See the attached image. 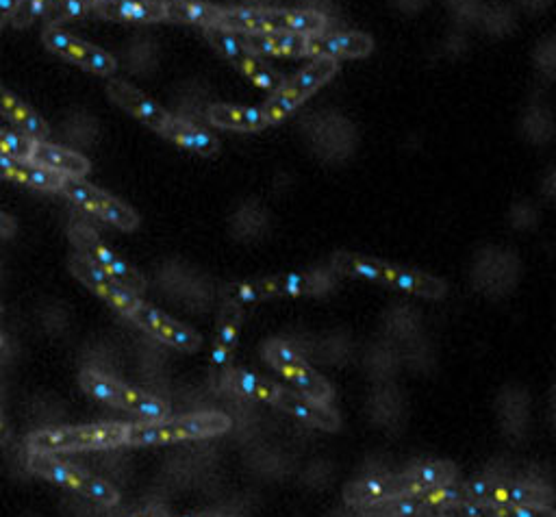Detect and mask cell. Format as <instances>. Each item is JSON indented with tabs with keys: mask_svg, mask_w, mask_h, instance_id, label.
<instances>
[{
	"mask_svg": "<svg viewBox=\"0 0 556 517\" xmlns=\"http://www.w3.org/2000/svg\"><path fill=\"white\" fill-rule=\"evenodd\" d=\"M107 94L116 100V103L126 109L129 113H133L135 118H139L142 122H146L148 126H153L159 133L163 131V126L168 124L170 116L161 107H157V103H153L148 96H144L139 90H135L133 85L124 83V81H111L107 85Z\"/></svg>",
	"mask_w": 556,
	"mask_h": 517,
	"instance_id": "19",
	"label": "cell"
},
{
	"mask_svg": "<svg viewBox=\"0 0 556 517\" xmlns=\"http://www.w3.org/2000/svg\"><path fill=\"white\" fill-rule=\"evenodd\" d=\"M29 161L35 163V166H42L46 170H53L61 176H66V179H83L92 168L90 161H87L83 155L46 142H35Z\"/></svg>",
	"mask_w": 556,
	"mask_h": 517,
	"instance_id": "20",
	"label": "cell"
},
{
	"mask_svg": "<svg viewBox=\"0 0 556 517\" xmlns=\"http://www.w3.org/2000/svg\"><path fill=\"white\" fill-rule=\"evenodd\" d=\"M0 179L29 185L35 189H46V192H61V185L66 176L53 170L35 166L31 161H20L14 157L0 155Z\"/></svg>",
	"mask_w": 556,
	"mask_h": 517,
	"instance_id": "21",
	"label": "cell"
},
{
	"mask_svg": "<svg viewBox=\"0 0 556 517\" xmlns=\"http://www.w3.org/2000/svg\"><path fill=\"white\" fill-rule=\"evenodd\" d=\"M29 468L35 474L46 478V481L68 487L72 491H79V494L105 504V507H111V504H116L120 498L118 489L103 481V478H98L90 472H83L77 468V465L63 463L55 455H46V452H31Z\"/></svg>",
	"mask_w": 556,
	"mask_h": 517,
	"instance_id": "6",
	"label": "cell"
},
{
	"mask_svg": "<svg viewBox=\"0 0 556 517\" xmlns=\"http://www.w3.org/2000/svg\"><path fill=\"white\" fill-rule=\"evenodd\" d=\"M374 48L372 37L363 33H318L307 35V53L315 57L337 59V57H365Z\"/></svg>",
	"mask_w": 556,
	"mask_h": 517,
	"instance_id": "17",
	"label": "cell"
},
{
	"mask_svg": "<svg viewBox=\"0 0 556 517\" xmlns=\"http://www.w3.org/2000/svg\"><path fill=\"white\" fill-rule=\"evenodd\" d=\"M226 385H229L239 396L255 398L261 402H272V405L278 396V389H281L276 383L268 381V378H261L246 370H231L226 374Z\"/></svg>",
	"mask_w": 556,
	"mask_h": 517,
	"instance_id": "28",
	"label": "cell"
},
{
	"mask_svg": "<svg viewBox=\"0 0 556 517\" xmlns=\"http://www.w3.org/2000/svg\"><path fill=\"white\" fill-rule=\"evenodd\" d=\"M239 324H242V309H239L237 305H229L222 313L216 346H213V355H211L213 365H218V368L229 363V359L233 355Z\"/></svg>",
	"mask_w": 556,
	"mask_h": 517,
	"instance_id": "29",
	"label": "cell"
},
{
	"mask_svg": "<svg viewBox=\"0 0 556 517\" xmlns=\"http://www.w3.org/2000/svg\"><path fill=\"white\" fill-rule=\"evenodd\" d=\"M263 357L274 370L281 372L302 396L320 402V405H328V402H331L333 387L328 385L324 378L315 372L287 342H278V339H274V342L265 344Z\"/></svg>",
	"mask_w": 556,
	"mask_h": 517,
	"instance_id": "7",
	"label": "cell"
},
{
	"mask_svg": "<svg viewBox=\"0 0 556 517\" xmlns=\"http://www.w3.org/2000/svg\"><path fill=\"white\" fill-rule=\"evenodd\" d=\"M61 192L66 194L72 203H77V205L85 207L87 211L96 213L98 218L107 220L109 224L118 226V229H122V231L137 229V224H139L137 213L113 196L100 192V189H96L94 185H87L81 179H63Z\"/></svg>",
	"mask_w": 556,
	"mask_h": 517,
	"instance_id": "10",
	"label": "cell"
},
{
	"mask_svg": "<svg viewBox=\"0 0 556 517\" xmlns=\"http://www.w3.org/2000/svg\"><path fill=\"white\" fill-rule=\"evenodd\" d=\"M87 3H90L92 7H96L98 3H105V0H87Z\"/></svg>",
	"mask_w": 556,
	"mask_h": 517,
	"instance_id": "45",
	"label": "cell"
},
{
	"mask_svg": "<svg viewBox=\"0 0 556 517\" xmlns=\"http://www.w3.org/2000/svg\"><path fill=\"white\" fill-rule=\"evenodd\" d=\"M420 517H437V515H433V513H422Z\"/></svg>",
	"mask_w": 556,
	"mask_h": 517,
	"instance_id": "47",
	"label": "cell"
},
{
	"mask_svg": "<svg viewBox=\"0 0 556 517\" xmlns=\"http://www.w3.org/2000/svg\"><path fill=\"white\" fill-rule=\"evenodd\" d=\"M220 27L237 33H296L318 35L324 31V16L313 11H259L233 9L222 11Z\"/></svg>",
	"mask_w": 556,
	"mask_h": 517,
	"instance_id": "4",
	"label": "cell"
},
{
	"mask_svg": "<svg viewBox=\"0 0 556 517\" xmlns=\"http://www.w3.org/2000/svg\"><path fill=\"white\" fill-rule=\"evenodd\" d=\"M94 11L100 18L124 22H155L166 18V5L157 0H105Z\"/></svg>",
	"mask_w": 556,
	"mask_h": 517,
	"instance_id": "22",
	"label": "cell"
},
{
	"mask_svg": "<svg viewBox=\"0 0 556 517\" xmlns=\"http://www.w3.org/2000/svg\"><path fill=\"white\" fill-rule=\"evenodd\" d=\"M231 418L220 411L181 415V418H163L157 422L129 424L126 433V446H166L179 444L187 439L220 437L231 431Z\"/></svg>",
	"mask_w": 556,
	"mask_h": 517,
	"instance_id": "1",
	"label": "cell"
},
{
	"mask_svg": "<svg viewBox=\"0 0 556 517\" xmlns=\"http://www.w3.org/2000/svg\"><path fill=\"white\" fill-rule=\"evenodd\" d=\"M42 40L50 50H55L57 55L72 59L74 63H79V66L92 70L96 74H111L116 70V59L111 55L103 53V50L96 46L74 40V37L63 33L57 27H46Z\"/></svg>",
	"mask_w": 556,
	"mask_h": 517,
	"instance_id": "13",
	"label": "cell"
},
{
	"mask_svg": "<svg viewBox=\"0 0 556 517\" xmlns=\"http://www.w3.org/2000/svg\"><path fill=\"white\" fill-rule=\"evenodd\" d=\"M129 424L103 422L85 426H59L48 431L33 433L27 441L29 452H46V455H68V452L111 450L124 444Z\"/></svg>",
	"mask_w": 556,
	"mask_h": 517,
	"instance_id": "2",
	"label": "cell"
},
{
	"mask_svg": "<svg viewBox=\"0 0 556 517\" xmlns=\"http://www.w3.org/2000/svg\"><path fill=\"white\" fill-rule=\"evenodd\" d=\"M70 237L81 250V255L85 259H90L96 268L109 274L111 279H116L120 285H124L135 296L144 294V289H146L144 276L139 274L133 266H129V263H126L120 255H116L111 248H107L103 242H100V237L90 229V226L74 224L70 229Z\"/></svg>",
	"mask_w": 556,
	"mask_h": 517,
	"instance_id": "8",
	"label": "cell"
},
{
	"mask_svg": "<svg viewBox=\"0 0 556 517\" xmlns=\"http://www.w3.org/2000/svg\"><path fill=\"white\" fill-rule=\"evenodd\" d=\"M211 122L224 126V129H235V131H259L263 129L268 120L261 109H239L229 105H216L209 111Z\"/></svg>",
	"mask_w": 556,
	"mask_h": 517,
	"instance_id": "27",
	"label": "cell"
},
{
	"mask_svg": "<svg viewBox=\"0 0 556 517\" xmlns=\"http://www.w3.org/2000/svg\"><path fill=\"white\" fill-rule=\"evenodd\" d=\"M33 146H35V140H31L29 135L0 131V155L3 157L29 161L31 153H33Z\"/></svg>",
	"mask_w": 556,
	"mask_h": 517,
	"instance_id": "37",
	"label": "cell"
},
{
	"mask_svg": "<svg viewBox=\"0 0 556 517\" xmlns=\"http://www.w3.org/2000/svg\"><path fill=\"white\" fill-rule=\"evenodd\" d=\"M467 496L474 502H502V504H550L552 494L535 485L500 483V481H472L465 485Z\"/></svg>",
	"mask_w": 556,
	"mask_h": 517,
	"instance_id": "14",
	"label": "cell"
},
{
	"mask_svg": "<svg viewBox=\"0 0 556 517\" xmlns=\"http://www.w3.org/2000/svg\"><path fill=\"white\" fill-rule=\"evenodd\" d=\"M437 517H556L550 504H502V502H454L433 511Z\"/></svg>",
	"mask_w": 556,
	"mask_h": 517,
	"instance_id": "15",
	"label": "cell"
},
{
	"mask_svg": "<svg viewBox=\"0 0 556 517\" xmlns=\"http://www.w3.org/2000/svg\"><path fill=\"white\" fill-rule=\"evenodd\" d=\"M79 381L85 392L92 398H96L98 402H105L109 407L135 413L148 422H157L170 415V407L161 398L137 392V389L113 381V378L100 374L96 370H83Z\"/></svg>",
	"mask_w": 556,
	"mask_h": 517,
	"instance_id": "5",
	"label": "cell"
},
{
	"mask_svg": "<svg viewBox=\"0 0 556 517\" xmlns=\"http://www.w3.org/2000/svg\"><path fill=\"white\" fill-rule=\"evenodd\" d=\"M161 133L166 135L168 140L179 142V144H183L187 148H192V150H196V153H200V155H213L218 150L216 137H211L205 131H200V129H196V126L185 124L181 120L170 118L168 124L163 126Z\"/></svg>",
	"mask_w": 556,
	"mask_h": 517,
	"instance_id": "30",
	"label": "cell"
},
{
	"mask_svg": "<svg viewBox=\"0 0 556 517\" xmlns=\"http://www.w3.org/2000/svg\"><path fill=\"white\" fill-rule=\"evenodd\" d=\"M166 5V18L187 24H200V27H213L220 22L222 9L205 3H192V0H172Z\"/></svg>",
	"mask_w": 556,
	"mask_h": 517,
	"instance_id": "31",
	"label": "cell"
},
{
	"mask_svg": "<svg viewBox=\"0 0 556 517\" xmlns=\"http://www.w3.org/2000/svg\"><path fill=\"white\" fill-rule=\"evenodd\" d=\"M131 318L139 326H142V329H146L150 335H155L157 339H161V342L168 344V346H174V348L185 350V352H194L202 344V339L196 331L187 329V326L170 320L168 315H163L155 307L144 305L142 300H139V305L133 309Z\"/></svg>",
	"mask_w": 556,
	"mask_h": 517,
	"instance_id": "12",
	"label": "cell"
},
{
	"mask_svg": "<svg viewBox=\"0 0 556 517\" xmlns=\"http://www.w3.org/2000/svg\"><path fill=\"white\" fill-rule=\"evenodd\" d=\"M396 476H398L400 498H402V496H420L428 489L454 483L457 470H454V465L448 461H428Z\"/></svg>",
	"mask_w": 556,
	"mask_h": 517,
	"instance_id": "18",
	"label": "cell"
},
{
	"mask_svg": "<svg viewBox=\"0 0 556 517\" xmlns=\"http://www.w3.org/2000/svg\"><path fill=\"white\" fill-rule=\"evenodd\" d=\"M14 235H16L14 218L0 211V237H14Z\"/></svg>",
	"mask_w": 556,
	"mask_h": 517,
	"instance_id": "40",
	"label": "cell"
},
{
	"mask_svg": "<svg viewBox=\"0 0 556 517\" xmlns=\"http://www.w3.org/2000/svg\"><path fill=\"white\" fill-rule=\"evenodd\" d=\"M181 517H216V515H207V513H196V515H181Z\"/></svg>",
	"mask_w": 556,
	"mask_h": 517,
	"instance_id": "44",
	"label": "cell"
},
{
	"mask_svg": "<svg viewBox=\"0 0 556 517\" xmlns=\"http://www.w3.org/2000/svg\"><path fill=\"white\" fill-rule=\"evenodd\" d=\"M242 42L250 53L268 55H305L307 37L296 33H246Z\"/></svg>",
	"mask_w": 556,
	"mask_h": 517,
	"instance_id": "24",
	"label": "cell"
},
{
	"mask_svg": "<svg viewBox=\"0 0 556 517\" xmlns=\"http://www.w3.org/2000/svg\"><path fill=\"white\" fill-rule=\"evenodd\" d=\"M7 441H9V428L3 418V411H0V444H7Z\"/></svg>",
	"mask_w": 556,
	"mask_h": 517,
	"instance_id": "43",
	"label": "cell"
},
{
	"mask_svg": "<svg viewBox=\"0 0 556 517\" xmlns=\"http://www.w3.org/2000/svg\"><path fill=\"white\" fill-rule=\"evenodd\" d=\"M274 405L278 409H283L285 413L294 415L296 420L311 424L315 428H322V431H337L339 428V415L331 407L320 405V402H315L302 394L289 392L285 387L278 389Z\"/></svg>",
	"mask_w": 556,
	"mask_h": 517,
	"instance_id": "16",
	"label": "cell"
},
{
	"mask_svg": "<svg viewBox=\"0 0 556 517\" xmlns=\"http://www.w3.org/2000/svg\"><path fill=\"white\" fill-rule=\"evenodd\" d=\"M131 517H168V513L163 511L161 507H148V509H144V511H139V513L131 515Z\"/></svg>",
	"mask_w": 556,
	"mask_h": 517,
	"instance_id": "42",
	"label": "cell"
},
{
	"mask_svg": "<svg viewBox=\"0 0 556 517\" xmlns=\"http://www.w3.org/2000/svg\"><path fill=\"white\" fill-rule=\"evenodd\" d=\"M70 270L85 287H90L94 294L105 298L113 309L131 318L133 309L139 305V296L129 292V289L120 285L116 279H111L109 274L96 268L94 263L90 259H85L83 255L70 257Z\"/></svg>",
	"mask_w": 556,
	"mask_h": 517,
	"instance_id": "11",
	"label": "cell"
},
{
	"mask_svg": "<svg viewBox=\"0 0 556 517\" xmlns=\"http://www.w3.org/2000/svg\"><path fill=\"white\" fill-rule=\"evenodd\" d=\"M53 5V0H20L18 7L11 14L9 22L16 29H27L37 16H44V11Z\"/></svg>",
	"mask_w": 556,
	"mask_h": 517,
	"instance_id": "38",
	"label": "cell"
},
{
	"mask_svg": "<svg viewBox=\"0 0 556 517\" xmlns=\"http://www.w3.org/2000/svg\"><path fill=\"white\" fill-rule=\"evenodd\" d=\"M226 294H229L233 305L242 307V305H248V302H257V300H263V298H270L272 296V289H270L268 279H263V281L231 285L229 289H226Z\"/></svg>",
	"mask_w": 556,
	"mask_h": 517,
	"instance_id": "36",
	"label": "cell"
},
{
	"mask_svg": "<svg viewBox=\"0 0 556 517\" xmlns=\"http://www.w3.org/2000/svg\"><path fill=\"white\" fill-rule=\"evenodd\" d=\"M394 498H400L398 476H370L346 489V500L355 507H374Z\"/></svg>",
	"mask_w": 556,
	"mask_h": 517,
	"instance_id": "23",
	"label": "cell"
},
{
	"mask_svg": "<svg viewBox=\"0 0 556 517\" xmlns=\"http://www.w3.org/2000/svg\"><path fill=\"white\" fill-rule=\"evenodd\" d=\"M333 268L341 274H350V276H357V279L374 281V283H385L389 287H396L402 289V292L417 294L424 298H441L446 294V283L441 279H435L431 274L396 268L391 266V263L376 261L370 257L341 252V255H335Z\"/></svg>",
	"mask_w": 556,
	"mask_h": 517,
	"instance_id": "3",
	"label": "cell"
},
{
	"mask_svg": "<svg viewBox=\"0 0 556 517\" xmlns=\"http://www.w3.org/2000/svg\"><path fill=\"white\" fill-rule=\"evenodd\" d=\"M3 344H5V335H3V333H0V346H3Z\"/></svg>",
	"mask_w": 556,
	"mask_h": 517,
	"instance_id": "46",
	"label": "cell"
},
{
	"mask_svg": "<svg viewBox=\"0 0 556 517\" xmlns=\"http://www.w3.org/2000/svg\"><path fill=\"white\" fill-rule=\"evenodd\" d=\"M92 9L94 7L87 0H53V5L44 11L46 27H57L59 22L87 16V11Z\"/></svg>",
	"mask_w": 556,
	"mask_h": 517,
	"instance_id": "34",
	"label": "cell"
},
{
	"mask_svg": "<svg viewBox=\"0 0 556 517\" xmlns=\"http://www.w3.org/2000/svg\"><path fill=\"white\" fill-rule=\"evenodd\" d=\"M242 72L248 74V77L255 81L259 87H263V90H276L278 92L283 85L281 77H276V74L268 66H263V63L255 55L248 59V63L242 68Z\"/></svg>",
	"mask_w": 556,
	"mask_h": 517,
	"instance_id": "39",
	"label": "cell"
},
{
	"mask_svg": "<svg viewBox=\"0 0 556 517\" xmlns=\"http://www.w3.org/2000/svg\"><path fill=\"white\" fill-rule=\"evenodd\" d=\"M207 40L213 46H216L226 59H231L239 70H242L246 63H248V59L252 57L250 50L242 42H239V37H235L233 31L220 27V24H213V27H207Z\"/></svg>",
	"mask_w": 556,
	"mask_h": 517,
	"instance_id": "32",
	"label": "cell"
},
{
	"mask_svg": "<svg viewBox=\"0 0 556 517\" xmlns=\"http://www.w3.org/2000/svg\"><path fill=\"white\" fill-rule=\"evenodd\" d=\"M422 513L426 511L417 496H402V498L374 504L376 517H420Z\"/></svg>",
	"mask_w": 556,
	"mask_h": 517,
	"instance_id": "35",
	"label": "cell"
},
{
	"mask_svg": "<svg viewBox=\"0 0 556 517\" xmlns=\"http://www.w3.org/2000/svg\"><path fill=\"white\" fill-rule=\"evenodd\" d=\"M0 116L16 122L22 129V133L29 135L35 142H44V137L48 135L46 122L27 105L20 103L16 96H11L7 90H3V87H0Z\"/></svg>",
	"mask_w": 556,
	"mask_h": 517,
	"instance_id": "25",
	"label": "cell"
},
{
	"mask_svg": "<svg viewBox=\"0 0 556 517\" xmlns=\"http://www.w3.org/2000/svg\"><path fill=\"white\" fill-rule=\"evenodd\" d=\"M335 70H337L335 59L322 57L315 63H311V66L305 72L298 74V77L292 83L281 87V90H278L276 96L268 103V107L263 109L268 124L283 120L289 111L296 109L302 103V100H305L309 94L318 90L320 85H324L328 79H331Z\"/></svg>",
	"mask_w": 556,
	"mask_h": 517,
	"instance_id": "9",
	"label": "cell"
},
{
	"mask_svg": "<svg viewBox=\"0 0 556 517\" xmlns=\"http://www.w3.org/2000/svg\"><path fill=\"white\" fill-rule=\"evenodd\" d=\"M272 296H313L324 294L326 289H331V279L326 274L313 272V274H285L268 279Z\"/></svg>",
	"mask_w": 556,
	"mask_h": 517,
	"instance_id": "26",
	"label": "cell"
},
{
	"mask_svg": "<svg viewBox=\"0 0 556 517\" xmlns=\"http://www.w3.org/2000/svg\"><path fill=\"white\" fill-rule=\"evenodd\" d=\"M417 498H420L426 513H433V511H437L441 507H448V504H454V502L470 500V496H467L465 485H457V483L428 489V491H424V494H420Z\"/></svg>",
	"mask_w": 556,
	"mask_h": 517,
	"instance_id": "33",
	"label": "cell"
},
{
	"mask_svg": "<svg viewBox=\"0 0 556 517\" xmlns=\"http://www.w3.org/2000/svg\"><path fill=\"white\" fill-rule=\"evenodd\" d=\"M18 3L20 0H0V29H3V24L11 18V14H14Z\"/></svg>",
	"mask_w": 556,
	"mask_h": 517,
	"instance_id": "41",
	"label": "cell"
}]
</instances>
